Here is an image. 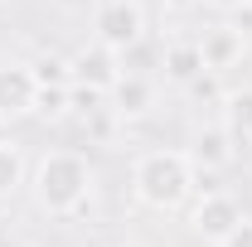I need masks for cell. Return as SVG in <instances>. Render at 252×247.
Here are the masks:
<instances>
[{
    "label": "cell",
    "mask_w": 252,
    "mask_h": 247,
    "mask_svg": "<svg viewBox=\"0 0 252 247\" xmlns=\"http://www.w3.org/2000/svg\"><path fill=\"white\" fill-rule=\"evenodd\" d=\"M30 189H34V204L54 218H78L88 214L93 204V189H97V170L83 151H44L34 160V175H30Z\"/></svg>",
    "instance_id": "obj_1"
},
{
    "label": "cell",
    "mask_w": 252,
    "mask_h": 247,
    "mask_svg": "<svg viewBox=\"0 0 252 247\" xmlns=\"http://www.w3.org/2000/svg\"><path fill=\"white\" fill-rule=\"evenodd\" d=\"M194 180H199V170L189 165V155L170 151V146L136 155V165H131V194H136V204L151 209V214H175V209H185L189 194H194Z\"/></svg>",
    "instance_id": "obj_2"
},
{
    "label": "cell",
    "mask_w": 252,
    "mask_h": 247,
    "mask_svg": "<svg viewBox=\"0 0 252 247\" xmlns=\"http://www.w3.org/2000/svg\"><path fill=\"white\" fill-rule=\"evenodd\" d=\"M93 39H102V44L117 49V54L146 44V5H141V0H97Z\"/></svg>",
    "instance_id": "obj_3"
},
{
    "label": "cell",
    "mask_w": 252,
    "mask_h": 247,
    "mask_svg": "<svg viewBox=\"0 0 252 247\" xmlns=\"http://www.w3.org/2000/svg\"><path fill=\"white\" fill-rule=\"evenodd\" d=\"M238 223H243V204H238L233 194H223V189L199 194L194 209H189V233L204 238V243H223Z\"/></svg>",
    "instance_id": "obj_4"
},
{
    "label": "cell",
    "mask_w": 252,
    "mask_h": 247,
    "mask_svg": "<svg viewBox=\"0 0 252 247\" xmlns=\"http://www.w3.org/2000/svg\"><path fill=\"white\" fill-rule=\"evenodd\" d=\"M34 97H39V78H34L30 63L5 59L0 63V122H25L34 117Z\"/></svg>",
    "instance_id": "obj_5"
},
{
    "label": "cell",
    "mask_w": 252,
    "mask_h": 247,
    "mask_svg": "<svg viewBox=\"0 0 252 247\" xmlns=\"http://www.w3.org/2000/svg\"><path fill=\"white\" fill-rule=\"evenodd\" d=\"M238 146H243V136H233L223 122H209L199 126L194 136H189V165L194 170H204V175H219V170H228L233 160H238Z\"/></svg>",
    "instance_id": "obj_6"
},
{
    "label": "cell",
    "mask_w": 252,
    "mask_h": 247,
    "mask_svg": "<svg viewBox=\"0 0 252 247\" xmlns=\"http://www.w3.org/2000/svg\"><path fill=\"white\" fill-rule=\"evenodd\" d=\"M73 59V83H83V88H97V93H112L117 83H122V54L117 49H107L102 39L93 44H83L78 54H68Z\"/></svg>",
    "instance_id": "obj_7"
},
{
    "label": "cell",
    "mask_w": 252,
    "mask_h": 247,
    "mask_svg": "<svg viewBox=\"0 0 252 247\" xmlns=\"http://www.w3.org/2000/svg\"><path fill=\"white\" fill-rule=\"evenodd\" d=\"M194 44H199L204 68L209 73H223V78L248 59V30H238V25H209L204 39H194Z\"/></svg>",
    "instance_id": "obj_8"
},
{
    "label": "cell",
    "mask_w": 252,
    "mask_h": 247,
    "mask_svg": "<svg viewBox=\"0 0 252 247\" xmlns=\"http://www.w3.org/2000/svg\"><path fill=\"white\" fill-rule=\"evenodd\" d=\"M156 102H160L156 78H151V73H136V68H126L122 83L107 93V107H112L122 122H141V117H151V112H156Z\"/></svg>",
    "instance_id": "obj_9"
},
{
    "label": "cell",
    "mask_w": 252,
    "mask_h": 247,
    "mask_svg": "<svg viewBox=\"0 0 252 247\" xmlns=\"http://www.w3.org/2000/svg\"><path fill=\"white\" fill-rule=\"evenodd\" d=\"M160 73H165V83H175V88H185L189 78H199V73H204L199 44H185V39L165 44V49H160Z\"/></svg>",
    "instance_id": "obj_10"
},
{
    "label": "cell",
    "mask_w": 252,
    "mask_h": 247,
    "mask_svg": "<svg viewBox=\"0 0 252 247\" xmlns=\"http://www.w3.org/2000/svg\"><path fill=\"white\" fill-rule=\"evenodd\" d=\"M30 185V165H25V151L5 136L0 141V204H10L20 189Z\"/></svg>",
    "instance_id": "obj_11"
},
{
    "label": "cell",
    "mask_w": 252,
    "mask_h": 247,
    "mask_svg": "<svg viewBox=\"0 0 252 247\" xmlns=\"http://www.w3.org/2000/svg\"><path fill=\"white\" fill-rule=\"evenodd\" d=\"M219 122L228 126L233 136H248V131H252V88H233V93H223Z\"/></svg>",
    "instance_id": "obj_12"
},
{
    "label": "cell",
    "mask_w": 252,
    "mask_h": 247,
    "mask_svg": "<svg viewBox=\"0 0 252 247\" xmlns=\"http://www.w3.org/2000/svg\"><path fill=\"white\" fill-rule=\"evenodd\" d=\"M34 78H39V88H73V59L68 54H39V59L30 63Z\"/></svg>",
    "instance_id": "obj_13"
},
{
    "label": "cell",
    "mask_w": 252,
    "mask_h": 247,
    "mask_svg": "<svg viewBox=\"0 0 252 247\" xmlns=\"http://www.w3.org/2000/svg\"><path fill=\"white\" fill-rule=\"evenodd\" d=\"M34 117H39V122H68V117H73V97H68V88H39V97H34Z\"/></svg>",
    "instance_id": "obj_14"
},
{
    "label": "cell",
    "mask_w": 252,
    "mask_h": 247,
    "mask_svg": "<svg viewBox=\"0 0 252 247\" xmlns=\"http://www.w3.org/2000/svg\"><path fill=\"white\" fill-rule=\"evenodd\" d=\"M185 93L194 97V102H214V107H219L228 88H223V73H209V68H204L199 78H189V83H185Z\"/></svg>",
    "instance_id": "obj_15"
},
{
    "label": "cell",
    "mask_w": 252,
    "mask_h": 247,
    "mask_svg": "<svg viewBox=\"0 0 252 247\" xmlns=\"http://www.w3.org/2000/svg\"><path fill=\"white\" fill-rule=\"evenodd\" d=\"M214 247H252V218H243V223H238L223 243H214Z\"/></svg>",
    "instance_id": "obj_16"
},
{
    "label": "cell",
    "mask_w": 252,
    "mask_h": 247,
    "mask_svg": "<svg viewBox=\"0 0 252 247\" xmlns=\"http://www.w3.org/2000/svg\"><path fill=\"white\" fill-rule=\"evenodd\" d=\"M63 15H88V10H97V0H54Z\"/></svg>",
    "instance_id": "obj_17"
},
{
    "label": "cell",
    "mask_w": 252,
    "mask_h": 247,
    "mask_svg": "<svg viewBox=\"0 0 252 247\" xmlns=\"http://www.w3.org/2000/svg\"><path fill=\"white\" fill-rule=\"evenodd\" d=\"M170 15H185V10H194V5H204V0H160Z\"/></svg>",
    "instance_id": "obj_18"
},
{
    "label": "cell",
    "mask_w": 252,
    "mask_h": 247,
    "mask_svg": "<svg viewBox=\"0 0 252 247\" xmlns=\"http://www.w3.org/2000/svg\"><path fill=\"white\" fill-rule=\"evenodd\" d=\"M209 5H214V10H228V15H233V10H238V5H248V0H209Z\"/></svg>",
    "instance_id": "obj_19"
},
{
    "label": "cell",
    "mask_w": 252,
    "mask_h": 247,
    "mask_svg": "<svg viewBox=\"0 0 252 247\" xmlns=\"http://www.w3.org/2000/svg\"><path fill=\"white\" fill-rule=\"evenodd\" d=\"M5 136H10V126H5V122H0V141H5Z\"/></svg>",
    "instance_id": "obj_20"
},
{
    "label": "cell",
    "mask_w": 252,
    "mask_h": 247,
    "mask_svg": "<svg viewBox=\"0 0 252 247\" xmlns=\"http://www.w3.org/2000/svg\"><path fill=\"white\" fill-rule=\"evenodd\" d=\"M20 247H44V243H20Z\"/></svg>",
    "instance_id": "obj_21"
},
{
    "label": "cell",
    "mask_w": 252,
    "mask_h": 247,
    "mask_svg": "<svg viewBox=\"0 0 252 247\" xmlns=\"http://www.w3.org/2000/svg\"><path fill=\"white\" fill-rule=\"evenodd\" d=\"M107 247H131V243H107Z\"/></svg>",
    "instance_id": "obj_22"
},
{
    "label": "cell",
    "mask_w": 252,
    "mask_h": 247,
    "mask_svg": "<svg viewBox=\"0 0 252 247\" xmlns=\"http://www.w3.org/2000/svg\"><path fill=\"white\" fill-rule=\"evenodd\" d=\"M243 141H248V146H252V131H248V136H243Z\"/></svg>",
    "instance_id": "obj_23"
},
{
    "label": "cell",
    "mask_w": 252,
    "mask_h": 247,
    "mask_svg": "<svg viewBox=\"0 0 252 247\" xmlns=\"http://www.w3.org/2000/svg\"><path fill=\"white\" fill-rule=\"evenodd\" d=\"M0 5H10V0H0Z\"/></svg>",
    "instance_id": "obj_24"
}]
</instances>
